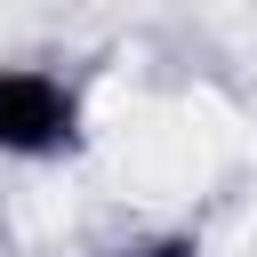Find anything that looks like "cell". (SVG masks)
I'll list each match as a JSON object with an SVG mask.
<instances>
[{
	"label": "cell",
	"mask_w": 257,
	"mask_h": 257,
	"mask_svg": "<svg viewBox=\"0 0 257 257\" xmlns=\"http://www.w3.org/2000/svg\"><path fill=\"white\" fill-rule=\"evenodd\" d=\"M88 145V96L56 64H0V161L48 169Z\"/></svg>",
	"instance_id": "obj_1"
},
{
	"label": "cell",
	"mask_w": 257,
	"mask_h": 257,
	"mask_svg": "<svg viewBox=\"0 0 257 257\" xmlns=\"http://www.w3.org/2000/svg\"><path fill=\"white\" fill-rule=\"evenodd\" d=\"M104 257H209V249H201V233H185V225H145V233H120Z\"/></svg>",
	"instance_id": "obj_2"
}]
</instances>
